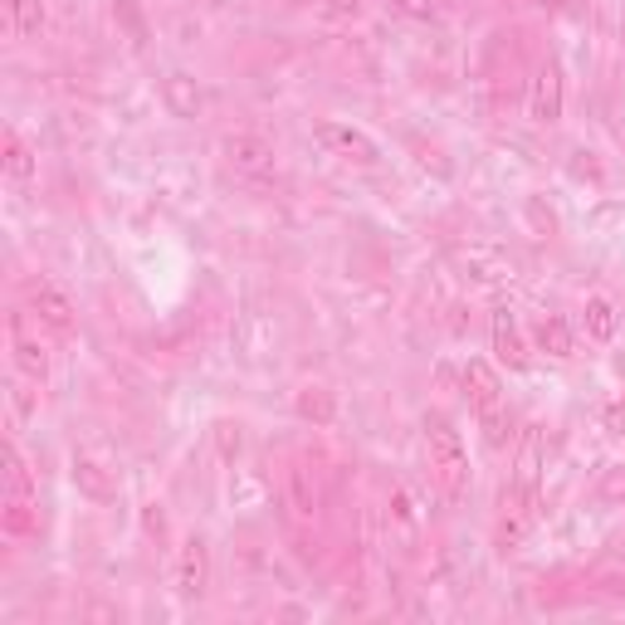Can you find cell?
Wrapping results in <instances>:
<instances>
[{
	"label": "cell",
	"instance_id": "cell-22",
	"mask_svg": "<svg viewBox=\"0 0 625 625\" xmlns=\"http://www.w3.org/2000/svg\"><path fill=\"white\" fill-rule=\"evenodd\" d=\"M601 425H606L611 435H625V396H611V401L601 405Z\"/></svg>",
	"mask_w": 625,
	"mask_h": 625
},
{
	"label": "cell",
	"instance_id": "cell-27",
	"mask_svg": "<svg viewBox=\"0 0 625 625\" xmlns=\"http://www.w3.org/2000/svg\"><path fill=\"white\" fill-rule=\"evenodd\" d=\"M538 5H543V10H567L571 0H538Z\"/></svg>",
	"mask_w": 625,
	"mask_h": 625
},
{
	"label": "cell",
	"instance_id": "cell-25",
	"mask_svg": "<svg viewBox=\"0 0 625 625\" xmlns=\"http://www.w3.org/2000/svg\"><path fill=\"white\" fill-rule=\"evenodd\" d=\"M322 5H328L332 15H357V10H362V0H322Z\"/></svg>",
	"mask_w": 625,
	"mask_h": 625
},
{
	"label": "cell",
	"instance_id": "cell-20",
	"mask_svg": "<svg viewBox=\"0 0 625 625\" xmlns=\"http://www.w3.org/2000/svg\"><path fill=\"white\" fill-rule=\"evenodd\" d=\"M5 494H35V479H30V464L20 460L15 445H5Z\"/></svg>",
	"mask_w": 625,
	"mask_h": 625
},
{
	"label": "cell",
	"instance_id": "cell-3",
	"mask_svg": "<svg viewBox=\"0 0 625 625\" xmlns=\"http://www.w3.org/2000/svg\"><path fill=\"white\" fill-rule=\"evenodd\" d=\"M312 138H318L332 156H342V162H357V166H377L381 162V148L362 128H352V122L328 118V122H318V128H312Z\"/></svg>",
	"mask_w": 625,
	"mask_h": 625
},
{
	"label": "cell",
	"instance_id": "cell-10",
	"mask_svg": "<svg viewBox=\"0 0 625 625\" xmlns=\"http://www.w3.org/2000/svg\"><path fill=\"white\" fill-rule=\"evenodd\" d=\"M488 332H494V352L498 362H504L508 372H523L528 367V342L523 332H518V318L508 308H494V322H488Z\"/></svg>",
	"mask_w": 625,
	"mask_h": 625
},
{
	"label": "cell",
	"instance_id": "cell-12",
	"mask_svg": "<svg viewBox=\"0 0 625 625\" xmlns=\"http://www.w3.org/2000/svg\"><path fill=\"white\" fill-rule=\"evenodd\" d=\"M162 98H166V108H172V118H196V113L205 108V93L191 74H166Z\"/></svg>",
	"mask_w": 625,
	"mask_h": 625
},
{
	"label": "cell",
	"instance_id": "cell-4",
	"mask_svg": "<svg viewBox=\"0 0 625 625\" xmlns=\"http://www.w3.org/2000/svg\"><path fill=\"white\" fill-rule=\"evenodd\" d=\"M225 152V166L239 176H269L274 172V142H264L259 132H231V138L221 142Z\"/></svg>",
	"mask_w": 625,
	"mask_h": 625
},
{
	"label": "cell",
	"instance_id": "cell-7",
	"mask_svg": "<svg viewBox=\"0 0 625 625\" xmlns=\"http://www.w3.org/2000/svg\"><path fill=\"white\" fill-rule=\"evenodd\" d=\"M528 118L543 122V128H552V122L562 118V64H557V59L538 64L533 93H528Z\"/></svg>",
	"mask_w": 625,
	"mask_h": 625
},
{
	"label": "cell",
	"instance_id": "cell-24",
	"mask_svg": "<svg viewBox=\"0 0 625 625\" xmlns=\"http://www.w3.org/2000/svg\"><path fill=\"white\" fill-rule=\"evenodd\" d=\"M528 215H533V221L538 225H543V231L552 235V231H557V215H552V211H543V201H538V196H533V201H528Z\"/></svg>",
	"mask_w": 625,
	"mask_h": 625
},
{
	"label": "cell",
	"instance_id": "cell-6",
	"mask_svg": "<svg viewBox=\"0 0 625 625\" xmlns=\"http://www.w3.org/2000/svg\"><path fill=\"white\" fill-rule=\"evenodd\" d=\"M10 352H15V367L25 372L30 381H45L49 377V347L35 338V328H30L25 312H15V318H10Z\"/></svg>",
	"mask_w": 625,
	"mask_h": 625
},
{
	"label": "cell",
	"instance_id": "cell-18",
	"mask_svg": "<svg viewBox=\"0 0 625 625\" xmlns=\"http://www.w3.org/2000/svg\"><path fill=\"white\" fill-rule=\"evenodd\" d=\"M538 347H543L547 357H571V328H567V318L547 312V318L538 322Z\"/></svg>",
	"mask_w": 625,
	"mask_h": 625
},
{
	"label": "cell",
	"instance_id": "cell-11",
	"mask_svg": "<svg viewBox=\"0 0 625 625\" xmlns=\"http://www.w3.org/2000/svg\"><path fill=\"white\" fill-rule=\"evenodd\" d=\"M74 484L83 498H93V504H113L118 498V479H113V469H103L98 460H89V455H74Z\"/></svg>",
	"mask_w": 625,
	"mask_h": 625
},
{
	"label": "cell",
	"instance_id": "cell-8",
	"mask_svg": "<svg viewBox=\"0 0 625 625\" xmlns=\"http://www.w3.org/2000/svg\"><path fill=\"white\" fill-rule=\"evenodd\" d=\"M284 494H288V514L298 523H312L322 508V488H318V474H312L308 460H294L288 464V479H284Z\"/></svg>",
	"mask_w": 625,
	"mask_h": 625
},
{
	"label": "cell",
	"instance_id": "cell-19",
	"mask_svg": "<svg viewBox=\"0 0 625 625\" xmlns=\"http://www.w3.org/2000/svg\"><path fill=\"white\" fill-rule=\"evenodd\" d=\"M616 304H611V298H587V332H591V338H597V342H611V338H616Z\"/></svg>",
	"mask_w": 625,
	"mask_h": 625
},
{
	"label": "cell",
	"instance_id": "cell-17",
	"mask_svg": "<svg viewBox=\"0 0 625 625\" xmlns=\"http://www.w3.org/2000/svg\"><path fill=\"white\" fill-rule=\"evenodd\" d=\"M5 30L15 39H39V30H45V5H39V0H10Z\"/></svg>",
	"mask_w": 625,
	"mask_h": 625
},
{
	"label": "cell",
	"instance_id": "cell-26",
	"mask_svg": "<svg viewBox=\"0 0 625 625\" xmlns=\"http://www.w3.org/2000/svg\"><path fill=\"white\" fill-rule=\"evenodd\" d=\"M148 528H152V533H156V538H162V533H166V518H162V508H156V504L148 508Z\"/></svg>",
	"mask_w": 625,
	"mask_h": 625
},
{
	"label": "cell",
	"instance_id": "cell-23",
	"mask_svg": "<svg viewBox=\"0 0 625 625\" xmlns=\"http://www.w3.org/2000/svg\"><path fill=\"white\" fill-rule=\"evenodd\" d=\"M401 15H411V20H431L435 15V0H391Z\"/></svg>",
	"mask_w": 625,
	"mask_h": 625
},
{
	"label": "cell",
	"instance_id": "cell-9",
	"mask_svg": "<svg viewBox=\"0 0 625 625\" xmlns=\"http://www.w3.org/2000/svg\"><path fill=\"white\" fill-rule=\"evenodd\" d=\"M30 308H35V318L55 332L74 328V304H69V294L59 284H49V279H39V284L30 288Z\"/></svg>",
	"mask_w": 625,
	"mask_h": 625
},
{
	"label": "cell",
	"instance_id": "cell-13",
	"mask_svg": "<svg viewBox=\"0 0 625 625\" xmlns=\"http://www.w3.org/2000/svg\"><path fill=\"white\" fill-rule=\"evenodd\" d=\"M0 162H5V176H10V181H20V186L35 176V148H30V142L20 138L15 128L0 132Z\"/></svg>",
	"mask_w": 625,
	"mask_h": 625
},
{
	"label": "cell",
	"instance_id": "cell-5",
	"mask_svg": "<svg viewBox=\"0 0 625 625\" xmlns=\"http://www.w3.org/2000/svg\"><path fill=\"white\" fill-rule=\"evenodd\" d=\"M205 587H211V547H205V538H186L181 557H176V597L201 601Z\"/></svg>",
	"mask_w": 625,
	"mask_h": 625
},
{
	"label": "cell",
	"instance_id": "cell-14",
	"mask_svg": "<svg viewBox=\"0 0 625 625\" xmlns=\"http://www.w3.org/2000/svg\"><path fill=\"white\" fill-rule=\"evenodd\" d=\"M0 523H5L10 538H30L39 533V508H35V494H5L0 504Z\"/></svg>",
	"mask_w": 625,
	"mask_h": 625
},
{
	"label": "cell",
	"instance_id": "cell-21",
	"mask_svg": "<svg viewBox=\"0 0 625 625\" xmlns=\"http://www.w3.org/2000/svg\"><path fill=\"white\" fill-rule=\"evenodd\" d=\"M215 450H221L225 464L239 460V450H245V435H239V421H221L215 425Z\"/></svg>",
	"mask_w": 625,
	"mask_h": 625
},
{
	"label": "cell",
	"instance_id": "cell-15",
	"mask_svg": "<svg viewBox=\"0 0 625 625\" xmlns=\"http://www.w3.org/2000/svg\"><path fill=\"white\" fill-rule=\"evenodd\" d=\"M538 469H543V435H538V431H528L523 450H518V474L508 479V484H514V488H523V494H533V498H538Z\"/></svg>",
	"mask_w": 625,
	"mask_h": 625
},
{
	"label": "cell",
	"instance_id": "cell-16",
	"mask_svg": "<svg viewBox=\"0 0 625 625\" xmlns=\"http://www.w3.org/2000/svg\"><path fill=\"white\" fill-rule=\"evenodd\" d=\"M294 411L312 425H332V415H338V396H332L328 387H304L294 396Z\"/></svg>",
	"mask_w": 625,
	"mask_h": 625
},
{
	"label": "cell",
	"instance_id": "cell-2",
	"mask_svg": "<svg viewBox=\"0 0 625 625\" xmlns=\"http://www.w3.org/2000/svg\"><path fill=\"white\" fill-rule=\"evenodd\" d=\"M464 391H469V405H474L479 425H484L488 445H504L508 440V411H504V381L498 372L488 367L484 357H469L464 362Z\"/></svg>",
	"mask_w": 625,
	"mask_h": 625
},
{
	"label": "cell",
	"instance_id": "cell-1",
	"mask_svg": "<svg viewBox=\"0 0 625 625\" xmlns=\"http://www.w3.org/2000/svg\"><path fill=\"white\" fill-rule=\"evenodd\" d=\"M425 450H431V474H435V484H440V494L464 498L469 494V450L445 411L425 415Z\"/></svg>",
	"mask_w": 625,
	"mask_h": 625
}]
</instances>
